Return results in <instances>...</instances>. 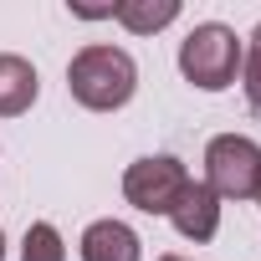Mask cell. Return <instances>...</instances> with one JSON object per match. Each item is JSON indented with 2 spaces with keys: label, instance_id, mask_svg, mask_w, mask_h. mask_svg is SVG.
I'll list each match as a JSON object with an SVG mask.
<instances>
[{
  "label": "cell",
  "instance_id": "1",
  "mask_svg": "<svg viewBox=\"0 0 261 261\" xmlns=\"http://www.w3.org/2000/svg\"><path fill=\"white\" fill-rule=\"evenodd\" d=\"M67 87H72V97L82 108L113 113V108H123L128 97H134L139 67H134V57H128L123 46H82L72 57V67H67Z\"/></svg>",
  "mask_w": 261,
  "mask_h": 261
},
{
  "label": "cell",
  "instance_id": "2",
  "mask_svg": "<svg viewBox=\"0 0 261 261\" xmlns=\"http://www.w3.org/2000/svg\"><path fill=\"white\" fill-rule=\"evenodd\" d=\"M236 67H241V41H236V31L220 26V21L195 26V31L185 36V46H179V72H185L195 87H205V92L230 87V82H236Z\"/></svg>",
  "mask_w": 261,
  "mask_h": 261
},
{
  "label": "cell",
  "instance_id": "3",
  "mask_svg": "<svg viewBox=\"0 0 261 261\" xmlns=\"http://www.w3.org/2000/svg\"><path fill=\"white\" fill-rule=\"evenodd\" d=\"M205 185L220 200H256L261 185V149L241 134H220L205 149Z\"/></svg>",
  "mask_w": 261,
  "mask_h": 261
},
{
  "label": "cell",
  "instance_id": "4",
  "mask_svg": "<svg viewBox=\"0 0 261 261\" xmlns=\"http://www.w3.org/2000/svg\"><path fill=\"white\" fill-rule=\"evenodd\" d=\"M185 185H190V174H185V164H179L174 154L139 159V164H128V174H123V195H128V205L144 210V215H169L174 200L185 195Z\"/></svg>",
  "mask_w": 261,
  "mask_h": 261
},
{
  "label": "cell",
  "instance_id": "5",
  "mask_svg": "<svg viewBox=\"0 0 261 261\" xmlns=\"http://www.w3.org/2000/svg\"><path fill=\"white\" fill-rule=\"evenodd\" d=\"M169 220H174V230L185 236V241H210L215 230H220V195L205 185V179H190L185 185V195L174 200V210H169Z\"/></svg>",
  "mask_w": 261,
  "mask_h": 261
},
{
  "label": "cell",
  "instance_id": "6",
  "mask_svg": "<svg viewBox=\"0 0 261 261\" xmlns=\"http://www.w3.org/2000/svg\"><path fill=\"white\" fill-rule=\"evenodd\" d=\"M82 261H139V236L123 220H92L82 230Z\"/></svg>",
  "mask_w": 261,
  "mask_h": 261
},
{
  "label": "cell",
  "instance_id": "7",
  "mask_svg": "<svg viewBox=\"0 0 261 261\" xmlns=\"http://www.w3.org/2000/svg\"><path fill=\"white\" fill-rule=\"evenodd\" d=\"M36 102V67L26 57H0V118H16Z\"/></svg>",
  "mask_w": 261,
  "mask_h": 261
},
{
  "label": "cell",
  "instance_id": "8",
  "mask_svg": "<svg viewBox=\"0 0 261 261\" xmlns=\"http://www.w3.org/2000/svg\"><path fill=\"white\" fill-rule=\"evenodd\" d=\"M174 16H179V0H118V6H113V21L128 26L134 36L164 31Z\"/></svg>",
  "mask_w": 261,
  "mask_h": 261
},
{
  "label": "cell",
  "instance_id": "9",
  "mask_svg": "<svg viewBox=\"0 0 261 261\" xmlns=\"http://www.w3.org/2000/svg\"><path fill=\"white\" fill-rule=\"evenodd\" d=\"M21 261H67V246H62L57 225L36 220V225L26 230V241H21Z\"/></svg>",
  "mask_w": 261,
  "mask_h": 261
},
{
  "label": "cell",
  "instance_id": "10",
  "mask_svg": "<svg viewBox=\"0 0 261 261\" xmlns=\"http://www.w3.org/2000/svg\"><path fill=\"white\" fill-rule=\"evenodd\" d=\"M246 102L251 108H261V26L251 31V51H246Z\"/></svg>",
  "mask_w": 261,
  "mask_h": 261
},
{
  "label": "cell",
  "instance_id": "11",
  "mask_svg": "<svg viewBox=\"0 0 261 261\" xmlns=\"http://www.w3.org/2000/svg\"><path fill=\"white\" fill-rule=\"evenodd\" d=\"M0 261H6V236H0Z\"/></svg>",
  "mask_w": 261,
  "mask_h": 261
},
{
  "label": "cell",
  "instance_id": "12",
  "mask_svg": "<svg viewBox=\"0 0 261 261\" xmlns=\"http://www.w3.org/2000/svg\"><path fill=\"white\" fill-rule=\"evenodd\" d=\"M159 261H185V256H159Z\"/></svg>",
  "mask_w": 261,
  "mask_h": 261
},
{
  "label": "cell",
  "instance_id": "13",
  "mask_svg": "<svg viewBox=\"0 0 261 261\" xmlns=\"http://www.w3.org/2000/svg\"><path fill=\"white\" fill-rule=\"evenodd\" d=\"M256 200H261V185H256Z\"/></svg>",
  "mask_w": 261,
  "mask_h": 261
}]
</instances>
